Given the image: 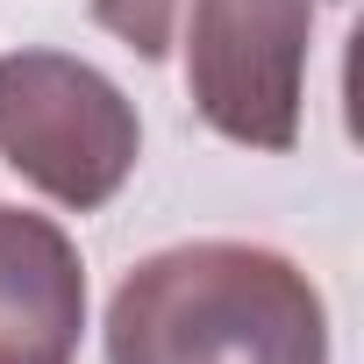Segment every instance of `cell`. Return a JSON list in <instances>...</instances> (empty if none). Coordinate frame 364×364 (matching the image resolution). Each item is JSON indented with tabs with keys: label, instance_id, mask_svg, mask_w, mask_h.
<instances>
[{
	"label": "cell",
	"instance_id": "1",
	"mask_svg": "<svg viewBox=\"0 0 364 364\" xmlns=\"http://www.w3.org/2000/svg\"><path fill=\"white\" fill-rule=\"evenodd\" d=\"M107 364H328V307L286 250L171 243L122 272Z\"/></svg>",
	"mask_w": 364,
	"mask_h": 364
},
{
	"label": "cell",
	"instance_id": "2",
	"mask_svg": "<svg viewBox=\"0 0 364 364\" xmlns=\"http://www.w3.org/2000/svg\"><path fill=\"white\" fill-rule=\"evenodd\" d=\"M0 157L72 215L107 208L143 157L136 100L72 50H0Z\"/></svg>",
	"mask_w": 364,
	"mask_h": 364
},
{
	"label": "cell",
	"instance_id": "3",
	"mask_svg": "<svg viewBox=\"0 0 364 364\" xmlns=\"http://www.w3.org/2000/svg\"><path fill=\"white\" fill-rule=\"evenodd\" d=\"M321 0H178L171 43L186 50L193 114L243 150H293L307 107Z\"/></svg>",
	"mask_w": 364,
	"mask_h": 364
},
{
	"label": "cell",
	"instance_id": "4",
	"mask_svg": "<svg viewBox=\"0 0 364 364\" xmlns=\"http://www.w3.org/2000/svg\"><path fill=\"white\" fill-rule=\"evenodd\" d=\"M86 336L79 243L29 208L0 200V364H72Z\"/></svg>",
	"mask_w": 364,
	"mask_h": 364
},
{
	"label": "cell",
	"instance_id": "5",
	"mask_svg": "<svg viewBox=\"0 0 364 364\" xmlns=\"http://www.w3.org/2000/svg\"><path fill=\"white\" fill-rule=\"evenodd\" d=\"M171 15H178V0H93V22L122 36L143 65L171 58Z\"/></svg>",
	"mask_w": 364,
	"mask_h": 364
}]
</instances>
